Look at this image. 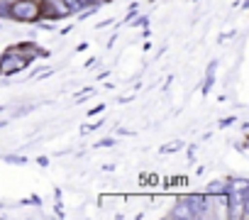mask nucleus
I'll return each instance as SVG.
<instances>
[{
    "mask_svg": "<svg viewBox=\"0 0 249 220\" xmlns=\"http://www.w3.org/2000/svg\"><path fill=\"white\" fill-rule=\"evenodd\" d=\"M8 20L15 22H39L42 20V8H39V0H13L10 3V15Z\"/></svg>",
    "mask_w": 249,
    "mask_h": 220,
    "instance_id": "1",
    "label": "nucleus"
},
{
    "mask_svg": "<svg viewBox=\"0 0 249 220\" xmlns=\"http://www.w3.org/2000/svg\"><path fill=\"white\" fill-rule=\"evenodd\" d=\"M30 66V61L18 54L15 49H8L3 56H0V76H13V73H20Z\"/></svg>",
    "mask_w": 249,
    "mask_h": 220,
    "instance_id": "2",
    "label": "nucleus"
},
{
    "mask_svg": "<svg viewBox=\"0 0 249 220\" xmlns=\"http://www.w3.org/2000/svg\"><path fill=\"white\" fill-rule=\"evenodd\" d=\"M39 8H42V18L49 22H59L71 18V10L66 8L64 0H39Z\"/></svg>",
    "mask_w": 249,
    "mask_h": 220,
    "instance_id": "3",
    "label": "nucleus"
},
{
    "mask_svg": "<svg viewBox=\"0 0 249 220\" xmlns=\"http://www.w3.org/2000/svg\"><path fill=\"white\" fill-rule=\"evenodd\" d=\"M169 215H171L174 220H196V213H193V205H191L188 196H181V198L176 201V205L171 208Z\"/></svg>",
    "mask_w": 249,
    "mask_h": 220,
    "instance_id": "4",
    "label": "nucleus"
},
{
    "mask_svg": "<svg viewBox=\"0 0 249 220\" xmlns=\"http://www.w3.org/2000/svg\"><path fill=\"white\" fill-rule=\"evenodd\" d=\"M13 49H15L18 54H22L30 64H32L37 56H49V52H47V49H39V44H35V42H22V44H15Z\"/></svg>",
    "mask_w": 249,
    "mask_h": 220,
    "instance_id": "5",
    "label": "nucleus"
},
{
    "mask_svg": "<svg viewBox=\"0 0 249 220\" xmlns=\"http://www.w3.org/2000/svg\"><path fill=\"white\" fill-rule=\"evenodd\" d=\"M205 193H208V196H222V193H230V183H227V181H213V183H208Z\"/></svg>",
    "mask_w": 249,
    "mask_h": 220,
    "instance_id": "6",
    "label": "nucleus"
},
{
    "mask_svg": "<svg viewBox=\"0 0 249 220\" xmlns=\"http://www.w3.org/2000/svg\"><path fill=\"white\" fill-rule=\"evenodd\" d=\"M215 66H217V61H210V69H208V76H205L203 93H210V88H213V83H215Z\"/></svg>",
    "mask_w": 249,
    "mask_h": 220,
    "instance_id": "7",
    "label": "nucleus"
},
{
    "mask_svg": "<svg viewBox=\"0 0 249 220\" xmlns=\"http://www.w3.org/2000/svg\"><path fill=\"white\" fill-rule=\"evenodd\" d=\"M5 162L8 164H15V166H22V164H27V157H22V154H8Z\"/></svg>",
    "mask_w": 249,
    "mask_h": 220,
    "instance_id": "8",
    "label": "nucleus"
},
{
    "mask_svg": "<svg viewBox=\"0 0 249 220\" xmlns=\"http://www.w3.org/2000/svg\"><path fill=\"white\" fill-rule=\"evenodd\" d=\"M10 3H13V0H0V20H8V15H10Z\"/></svg>",
    "mask_w": 249,
    "mask_h": 220,
    "instance_id": "9",
    "label": "nucleus"
},
{
    "mask_svg": "<svg viewBox=\"0 0 249 220\" xmlns=\"http://www.w3.org/2000/svg\"><path fill=\"white\" fill-rule=\"evenodd\" d=\"M64 3H66V8L71 10V15H78L83 8H81V0H64Z\"/></svg>",
    "mask_w": 249,
    "mask_h": 220,
    "instance_id": "10",
    "label": "nucleus"
},
{
    "mask_svg": "<svg viewBox=\"0 0 249 220\" xmlns=\"http://www.w3.org/2000/svg\"><path fill=\"white\" fill-rule=\"evenodd\" d=\"M137 13H140V5H137V3H132V5H130V10H127V15H124V20H122V22L127 25L130 20H135V18H137Z\"/></svg>",
    "mask_w": 249,
    "mask_h": 220,
    "instance_id": "11",
    "label": "nucleus"
},
{
    "mask_svg": "<svg viewBox=\"0 0 249 220\" xmlns=\"http://www.w3.org/2000/svg\"><path fill=\"white\" fill-rule=\"evenodd\" d=\"M105 5V0H81V8H103Z\"/></svg>",
    "mask_w": 249,
    "mask_h": 220,
    "instance_id": "12",
    "label": "nucleus"
},
{
    "mask_svg": "<svg viewBox=\"0 0 249 220\" xmlns=\"http://www.w3.org/2000/svg\"><path fill=\"white\" fill-rule=\"evenodd\" d=\"M176 149H181V142H171V145L161 147V152H164V154H169V152H176Z\"/></svg>",
    "mask_w": 249,
    "mask_h": 220,
    "instance_id": "13",
    "label": "nucleus"
},
{
    "mask_svg": "<svg viewBox=\"0 0 249 220\" xmlns=\"http://www.w3.org/2000/svg\"><path fill=\"white\" fill-rule=\"evenodd\" d=\"M234 123H237V118L230 115V118H222V120H220V128H230V125H234Z\"/></svg>",
    "mask_w": 249,
    "mask_h": 220,
    "instance_id": "14",
    "label": "nucleus"
},
{
    "mask_svg": "<svg viewBox=\"0 0 249 220\" xmlns=\"http://www.w3.org/2000/svg\"><path fill=\"white\" fill-rule=\"evenodd\" d=\"M115 145V137H105V140H100L95 147H112Z\"/></svg>",
    "mask_w": 249,
    "mask_h": 220,
    "instance_id": "15",
    "label": "nucleus"
},
{
    "mask_svg": "<svg viewBox=\"0 0 249 220\" xmlns=\"http://www.w3.org/2000/svg\"><path fill=\"white\" fill-rule=\"evenodd\" d=\"M147 20L149 18H137V20H130V22H132V27H142V25H147Z\"/></svg>",
    "mask_w": 249,
    "mask_h": 220,
    "instance_id": "16",
    "label": "nucleus"
},
{
    "mask_svg": "<svg viewBox=\"0 0 249 220\" xmlns=\"http://www.w3.org/2000/svg\"><path fill=\"white\" fill-rule=\"evenodd\" d=\"M103 110H105V105H95V108L90 110V113H88V115L93 118V115H98V113H103Z\"/></svg>",
    "mask_w": 249,
    "mask_h": 220,
    "instance_id": "17",
    "label": "nucleus"
},
{
    "mask_svg": "<svg viewBox=\"0 0 249 220\" xmlns=\"http://www.w3.org/2000/svg\"><path fill=\"white\" fill-rule=\"evenodd\" d=\"M107 25H112V18H107V20H103V22H98L95 27H98V30H103V27H107Z\"/></svg>",
    "mask_w": 249,
    "mask_h": 220,
    "instance_id": "18",
    "label": "nucleus"
},
{
    "mask_svg": "<svg viewBox=\"0 0 249 220\" xmlns=\"http://www.w3.org/2000/svg\"><path fill=\"white\" fill-rule=\"evenodd\" d=\"M95 66H98V59H95V56L86 61V69H95Z\"/></svg>",
    "mask_w": 249,
    "mask_h": 220,
    "instance_id": "19",
    "label": "nucleus"
},
{
    "mask_svg": "<svg viewBox=\"0 0 249 220\" xmlns=\"http://www.w3.org/2000/svg\"><path fill=\"white\" fill-rule=\"evenodd\" d=\"M37 164L39 166H49V157H37Z\"/></svg>",
    "mask_w": 249,
    "mask_h": 220,
    "instance_id": "20",
    "label": "nucleus"
},
{
    "mask_svg": "<svg viewBox=\"0 0 249 220\" xmlns=\"http://www.w3.org/2000/svg\"><path fill=\"white\" fill-rule=\"evenodd\" d=\"M105 3H112V0H105Z\"/></svg>",
    "mask_w": 249,
    "mask_h": 220,
    "instance_id": "21",
    "label": "nucleus"
}]
</instances>
